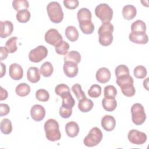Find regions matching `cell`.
<instances>
[{"instance_id": "obj_29", "label": "cell", "mask_w": 149, "mask_h": 149, "mask_svg": "<svg viewBox=\"0 0 149 149\" xmlns=\"http://www.w3.org/2000/svg\"><path fill=\"white\" fill-rule=\"evenodd\" d=\"M54 72V68L52 65L49 62H44L40 69V73L44 77H48L52 75Z\"/></svg>"}, {"instance_id": "obj_27", "label": "cell", "mask_w": 149, "mask_h": 149, "mask_svg": "<svg viewBox=\"0 0 149 149\" xmlns=\"http://www.w3.org/2000/svg\"><path fill=\"white\" fill-rule=\"evenodd\" d=\"M64 62H73L76 64L80 62L81 55L80 53L76 51H71L67 53L63 58Z\"/></svg>"}, {"instance_id": "obj_47", "label": "cell", "mask_w": 149, "mask_h": 149, "mask_svg": "<svg viewBox=\"0 0 149 149\" xmlns=\"http://www.w3.org/2000/svg\"><path fill=\"white\" fill-rule=\"evenodd\" d=\"M0 53H1V61H3V59H5L8 57L9 51L6 47H1Z\"/></svg>"}, {"instance_id": "obj_18", "label": "cell", "mask_w": 149, "mask_h": 149, "mask_svg": "<svg viewBox=\"0 0 149 149\" xmlns=\"http://www.w3.org/2000/svg\"><path fill=\"white\" fill-rule=\"evenodd\" d=\"M27 78L32 83H37L40 80V70L38 68L34 66L29 68L27 71Z\"/></svg>"}, {"instance_id": "obj_45", "label": "cell", "mask_w": 149, "mask_h": 149, "mask_svg": "<svg viewBox=\"0 0 149 149\" xmlns=\"http://www.w3.org/2000/svg\"><path fill=\"white\" fill-rule=\"evenodd\" d=\"M63 3L64 6L67 9L70 10L76 9L79 4V2L77 0H64Z\"/></svg>"}, {"instance_id": "obj_6", "label": "cell", "mask_w": 149, "mask_h": 149, "mask_svg": "<svg viewBox=\"0 0 149 149\" xmlns=\"http://www.w3.org/2000/svg\"><path fill=\"white\" fill-rule=\"evenodd\" d=\"M131 113L132 122L136 125H142L146 119L145 111L141 104H134L131 107Z\"/></svg>"}, {"instance_id": "obj_9", "label": "cell", "mask_w": 149, "mask_h": 149, "mask_svg": "<svg viewBox=\"0 0 149 149\" xmlns=\"http://www.w3.org/2000/svg\"><path fill=\"white\" fill-rule=\"evenodd\" d=\"M44 39L48 44L54 47H56L63 41L62 36L59 31L55 29H49L45 34Z\"/></svg>"}, {"instance_id": "obj_39", "label": "cell", "mask_w": 149, "mask_h": 149, "mask_svg": "<svg viewBox=\"0 0 149 149\" xmlns=\"http://www.w3.org/2000/svg\"><path fill=\"white\" fill-rule=\"evenodd\" d=\"M101 87L98 84L92 85L88 90V94L91 98H98L101 95Z\"/></svg>"}, {"instance_id": "obj_11", "label": "cell", "mask_w": 149, "mask_h": 149, "mask_svg": "<svg viewBox=\"0 0 149 149\" xmlns=\"http://www.w3.org/2000/svg\"><path fill=\"white\" fill-rule=\"evenodd\" d=\"M63 69L65 75L70 78L76 76L79 71L77 64L70 61L64 62Z\"/></svg>"}, {"instance_id": "obj_30", "label": "cell", "mask_w": 149, "mask_h": 149, "mask_svg": "<svg viewBox=\"0 0 149 149\" xmlns=\"http://www.w3.org/2000/svg\"><path fill=\"white\" fill-rule=\"evenodd\" d=\"M1 131L5 134H9L12 131V125L11 121L8 119L5 118L2 120L0 123Z\"/></svg>"}, {"instance_id": "obj_28", "label": "cell", "mask_w": 149, "mask_h": 149, "mask_svg": "<svg viewBox=\"0 0 149 149\" xmlns=\"http://www.w3.org/2000/svg\"><path fill=\"white\" fill-rule=\"evenodd\" d=\"M79 27L81 31L85 34H91L95 29L94 25L91 20L80 22Z\"/></svg>"}, {"instance_id": "obj_16", "label": "cell", "mask_w": 149, "mask_h": 149, "mask_svg": "<svg viewBox=\"0 0 149 149\" xmlns=\"http://www.w3.org/2000/svg\"><path fill=\"white\" fill-rule=\"evenodd\" d=\"M79 126L77 123L73 121L68 122L65 126V131L68 137L73 138L77 136L79 133Z\"/></svg>"}, {"instance_id": "obj_33", "label": "cell", "mask_w": 149, "mask_h": 149, "mask_svg": "<svg viewBox=\"0 0 149 149\" xmlns=\"http://www.w3.org/2000/svg\"><path fill=\"white\" fill-rule=\"evenodd\" d=\"M120 88L123 94L126 97H130L135 94L136 90L133 84H127L121 86Z\"/></svg>"}, {"instance_id": "obj_23", "label": "cell", "mask_w": 149, "mask_h": 149, "mask_svg": "<svg viewBox=\"0 0 149 149\" xmlns=\"http://www.w3.org/2000/svg\"><path fill=\"white\" fill-rule=\"evenodd\" d=\"M60 96L62 99V105L67 108H72L75 105V100L73 98L70 91L63 93Z\"/></svg>"}, {"instance_id": "obj_32", "label": "cell", "mask_w": 149, "mask_h": 149, "mask_svg": "<svg viewBox=\"0 0 149 149\" xmlns=\"http://www.w3.org/2000/svg\"><path fill=\"white\" fill-rule=\"evenodd\" d=\"M12 6L16 11L27 9L29 7V3L26 0H14L12 2Z\"/></svg>"}, {"instance_id": "obj_19", "label": "cell", "mask_w": 149, "mask_h": 149, "mask_svg": "<svg viewBox=\"0 0 149 149\" xmlns=\"http://www.w3.org/2000/svg\"><path fill=\"white\" fill-rule=\"evenodd\" d=\"M137 13L136 8L132 5H126L122 9V15L126 20L133 19Z\"/></svg>"}, {"instance_id": "obj_26", "label": "cell", "mask_w": 149, "mask_h": 149, "mask_svg": "<svg viewBox=\"0 0 149 149\" xmlns=\"http://www.w3.org/2000/svg\"><path fill=\"white\" fill-rule=\"evenodd\" d=\"M31 91L30 86L26 83H22L19 84L15 89L16 94L20 97L27 96Z\"/></svg>"}, {"instance_id": "obj_22", "label": "cell", "mask_w": 149, "mask_h": 149, "mask_svg": "<svg viewBox=\"0 0 149 149\" xmlns=\"http://www.w3.org/2000/svg\"><path fill=\"white\" fill-rule=\"evenodd\" d=\"M102 105L105 111L108 112H112L116 109L117 102L115 98L104 97L102 101Z\"/></svg>"}, {"instance_id": "obj_3", "label": "cell", "mask_w": 149, "mask_h": 149, "mask_svg": "<svg viewBox=\"0 0 149 149\" xmlns=\"http://www.w3.org/2000/svg\"><path fill=\"white\" fill-rule=\"evenodd\" d=\"M50 20L54 23H61L63 19V12L61 5L55 1L49 2L47 6Z\"/></svg>"}, {"instance_id": "obj_36", "label": "cell", "mask_w": 149, "mask_h": 149, "mask_svg": "<svg viewBox=\"0 0 149 149\" xmlns=\"http://www.w3.org/2000/svg\"><path fill=\"white\" fill-rule=\"evenodd\" d=\"M72 91H73V93H74L76 97L79 101L86 97L84 92L81 89V85L78 83H76L72 86Z\"/></svg>"}, {"instance_id": "obj_48", "label": "cell", "mask_w": 149, "mask_h": 149, "mask_svg": "<svg viewBox=\"0 0 149 149\" xmlns=\"http://www.w3.org/2000/svg\"><path fill=\"white\" fill-rule=\"evenodd\" d=\"M8 97V92L6 90L3 89L2 87H1V98L0 100L2 101L6 100Z\"/></svg>"}, {"instance_id": "obj_38", "label": "cell", "mask_w": 149, "mask_h": 149, "mask_svg": "<svg viewBox=\"0 0 149 149\" xmlns=\"http://www.w3.org/2000/svg\"><path fill=\"white\" fill-rule=\"evenodd\" d=\"M147 71L146 68L141 65L136 66L133 70L134 76L137 79H144L147 76Z\"/></svg>"}, {"instance_id": "obj_17", "label": "cell", "mask_w": 149, "mask_h": 149, "mask_svg": "<svg viewBox=\"0 0 149 149\" xmlns=\"http://www.w3.org/2000/svg\"><path fill=\"white\" fill-rule=\"evenodd\" d=\"M146 25L141 20L134 22L131 25V32L134 34H143L146 33Z\"/></svg>"}, {"instance_id": "obj_13", "label": "cell", "mask_w": 149, "mask_h": 149, "mask_svg": "<svg viewBox=\"0 0 149 149\" xmlns=\"http://www.w3.org/2000/svg\"><path fill=\"white\" fill-rule=\"evenodd\" d=\"M111 73L110 70L105 67L100 68L96 72L95 77L97 80L101 83H106L111 79Z\"/></svg>"}, {"instance_id": "obj_8", "label": "cell", "mask_w": 149, "mask_h": 149, "mask_svg": "<svg viewBox=\"0 0 149 149\" xmlns=\"http://www.w3.org/2000/svg\"><path fill=\"white\" fill-rule=\"evenodd\" d=\"M127 138L129 141L132 144L141 145L146 142L147 136L144 132H140L136 129H132L129 131Z\"/></svg>"}, {"instance_id": "obj_44", "label": "cell", "mask_w": 149, "mask_h": 149, "mask_svg": "<svg viewBox=\"0 0 149 149\" xmlns=\"http://www.w3.org/2000/svg\"><path fill=\"white\" fill-rule=\"evenodd\" d=\"M66 91H70L69 87L65 84H59L55 87V92L56 94L60 96L63 93Z\"/></svg>"}, {"instance_id": "obj_10", "label": "cell", "mask_w": 149, "mask_h": 149, "mask_svg": "<svg viewBox=\"0 0 149 149\" xmlns=\"http://www.w3.org/2000/svg\"><path fill=\"white\" fill-rule=\"evenodd\" d=\"M30 115L31 118L36 121L40 122L42 120L45 115V110L43 106L40 104L33 105L30 110Z\"/></svg>"}, {"instance_id": "obj_2", "label": "cell", "mask_w": 149, "mask_h": 149, "mask_svg": "<svg viewBox=\"0 0 149 149\" xmlns=\"http://www.w3.org/2000/svg\"><path fill=\"white\" fill-rule=\"evenodd\" d=\"M44 130L45 137L49 141H56L60 140L61 134L59 131V123L56 120L48 119L44 123Z\"/></svg>"}, {"instance_id": "obj_14", "label": "cell", "mask_w": 149, "mask_h": 149, "mask_svg": "<svg viewBox=\"0 0 149 149\" xmlns=\"http://www.w3.org/2000/svg\"><path fill=\"white\" fill-rule=\"evenodd\" d=\"M101 124L105 130L111 132L115 127L116 120L113 116L109 115H106L102 118Z\"/></svg>"}, {"instance_id": "obj_15", "label": "cell", "mask_w": 149, "mask_h": 149, "mask_svg": "<svg viewBox=\"0 0 149 149\" xmlns=\"http://www.w3.org/2000/svg\"><path fill=\"white\" fill-rule=\"evenodd\" d=\"M1 33L0 37L5 38L10 36L13 30V25L10 21H1Z\"/></svg>"}, {"instance_id": "obj_50", "label": "cell", "mask_w": 149, "mask_h": 149, "mask_svg": "<svg viewBox=\"0 0 149 149\" xmlns=\"http://www.w3.org/2000/svg\"><path fill=\"white\" fill-rule=\"evenodd\" d=\"M148 79L149 78L147 77L145 80H144L143 81V86L145 87V88L147 90H148Z\"/></svg>"}, {"instance_id": "obj_31", "label": "cell", "mask_w": 149, "mask_h": 149, "mask_svg": "<svg viewBox=\"0 0 149 149\" xmlns=\"http://www.w3.org/2000/svg\"><path fill=\"white\" fill-rule=\"evenodd\" d=\"M30 12L27 9L19 10L16 13L17 20L20 23H26L30 19Z\"/></svg>"}, {"instance_id": "obj_35", "label": "cell", "mask_w": 149, "mask_h": 149, "mask_svg": "<svg viewBox=\"0 0 149 149\" xmlns=\"http://www.w3.org/2000/svg\"><path fill=\"white\" fill-rule=\"evenodd\" d=\"M17 37H12L7 40L5 43V47L7 48L9 53H13L17 51L16 40Z\"/></svg>"}, {"instance_id": "obj_24", "label": "cell", "mask_w": 149, "mask_h": 149, "mask_svg": "<svg viewBox=\"0 0 149 149\" xmlns=\"http://www.w3.org/2000/svg\"><path fill=\"white\" fill-rule=\"evenodd\" d=\"M77 18L79 22L91 20L92 15L89 9L86 8H82L79 9L77 13Z\"/></svg>"}, {"instance_id": "obj_40", "label": "cell", "mask_w": 149, "mask_h": 149, "mask_svg": "<svg viewBox=\"0 0 149 149\" xmlns=\"http://www.w3.org/2000/svg\"><path fill=\"white\" fill-rule=\"evenodd\" d=\"M36 97L40 101L47 102L49 98V94L45 89H39L36 93Z\"/></svg>"}, {"instance_id": "obj_4", "label": "cell", "mask_w": 149, "mask_h": 149, "mask_svg": "<svg viewBox=\"0 0 149 149\" xmlns=\"http://www.w3.org/2000/svg\"><path fill=\"white\" fill-rule=\"evenodd\" d=\"M102 137L103 134L101 130L97 127H94L84 139V144L88 147L95 146L101 141Z\"/></svg>"}, {"instance_id": "obj_37", "label": "cell", "mask_w": 149, "mask_h": 149, "mask_svg": "<svg viewBox=\"0 0 149 149\" xmlns=\"http://www.w3.org/2000/svg\"><path fill=\"white\" fill-rule=\"evenodd\" d=\"M116 84L119 86L120 87L125 84H133L134 80L133 77L130 75H125L122 76H120L118 77H116Z\"/></svg>"}, {"instance_id": "obj_49", "label": "cell", "mask_w": 149, "mask_h": 149, "mask_svg": "<svg viewBox=\"0 0 149 149\" xmlns=\"http://www.w3.org/2000/svg\"><path fill=\"white\" fill-rule=\"evenodd\" d=\"M1 77H2L6 73V66L5 65L3 64L2 62L1 63Z\"/></svg>"}, {"instance_id": "obj_21", "label": "cell", "mask_w": 149, "mask_h": 149, "mask_svg": "<svg viewBox=\"0 0 149 149\" xmlns=\"http://www.w3.org/2000/svg\"><path fill=\"white\" fill-rule=\"evenodd\" d=\"M94 106V103L91 100L86 97L80 100L78 103V108L82 112H87L91 111Z\"/></svg>"}, {"instance_id": "obj_46", "label": "cell", "mask_w": 149, "mask_h": 149, "mask_svg": "<svg viewBox=\"0 0 149 149\" xmlns=\"http://www.w3.org/2000/svg\"><path fill=\"white\" fill-rule=\"evenodd\" d=\"M10 112V108L6 104H0V116H3L8 115Z\"/></svg>"}, {"instance_id": "obj_20", "label": "cell", "mask_w": 149, "mask_h": 149, "mask_svg": "<svg viewBox=\"0 0 149 149\" xmlns=\"http://www.w3.org/2000/svg\"><path fill=\"white\" fill-rule=\"evenodd\" d=\"M129 39L132 42L139 44H146L148 41V36L146 33L143 34H134L130 33L129 35Z\"/></svg>"}, {"instance_id": "obj_12", "label": "cell", "mask_w": 149, "mask_h": 149, "mask_svg": "<svg viewBox=\"0 0 149 149\" xmlns=\"http://www.w3.org/2000/svg\"><path fill=\"white\" fill-rule=\"evenodd\" d=\"M9 74L13 80H19L23 76V68L19 64L16 63H12L9 66Z\"/></svg>"}, {"instance_id": "obj_25", "label": "cell", "mask_w": 149, "mask_h": 149, "mask_svg": "<svg viewBox=\"0 0 149 149\" xmlns=\"http://www.w3.org/2000/svg\"><path fill=\"white\" fill-rule=\"evenodd\" d=\"M65 36L66 38L72 42L77 40L79 38V32L77 29L73 26H69L65 29Z\"/></svg>"}, {"instance_id": "obj_43", "label": "cell", "mask_w": 149, "mask_h": 149, "mask_svg": "<svg viewBox=\"0 0 149 149\" xmlns=\"http://www.w3.org/2000/svg\"><path fill=\"white\" fill-rule=\"evenodd\" d=\"M72 113V108H67L63 105H61L59 108V115L63 118H69Z\"/></svg>"}, {"instance_id": "obj_5", "label": "cell", "mask_w": 149, "mask_h": 149, "mask_svg": "<svg viewBox=\"0 0 149 149\" xmlns=\"http://www.w3.org/2000/svg\"><path fill=\"white\" fill-rule=\"evenodd\" d=\"M95 14L102 23L110 22L113 17V10L107 3H100L95 9Z\"/></svg>"}, {"instance_id": "obj_34", "label": "cell", "mask_w": 149, "mask_h": 149, "mask_svg": "<svg viewBox=\"0 0 149 149\" xmlns=\"http://www.w3.org/2000/svg\"><path fill=\"white\" fill-rule=\"evenodd\" d=\"M69 49V44L65 41H61L58 45L55 47V51L59 55H65Z\"/></svg>"}, {"instance_id": "obj_42", "label": "cell", "mask_w": 149, "mask_h": 149, "mask_svg": "<svg viewBox=\"0 0 149 149\" xmlns=\"http://www.w3.org/2000/svg\"><path fill=\"white\" fill-rule=\"evenodd\" d=\"M115 73L116 77L129 74V69L125 65H119L116 68Z\"/></svg>"}, {"instance_id": "obj_41", "label": "cell", "mask_w": 149, "mask_h": 149, "mask_svg": "<svg viewBox=\"0 0 149 149\" xmlns=\"http://www.w3.org/2000/svg\"><path fill=\"white\" fill-rule=\"evenodd\" d=\"M104 97L106 98H115L117 94L116 88L112 85L105 86L104 90Z\"/></svg>"}, {"instance_id": "obj_7", "label": "cell", "mask_w": 149, "mask_h": 149, "mask_svg": "<svg viewBox=\"0 0 149 149\" xmlns=\"http://www.w3.org/2000/svg\"><path fill=\"white\" fill-rule=\"evenodd\" d=\"M48 49L44 45H38L31 50L29 54V59L31 62L38 63L47 57Z\"/></svg>"}, {"instance_id": "obj_1", "label": "cell", "mask_w": 149, "mask_h": 149, "mask_svg": "<svg viewBox=\"0 0 149 149\" xmlns=\"http://www.w3.org/2000/svg\"><path fill=\"white\" fill-rule=\"evenodd\" d=\"M113 26L110 22L102 23L99 27L98 33L99 35V42L102 46L109 45L113 41L112 33Z\"/></svg>"}]
</instances>
